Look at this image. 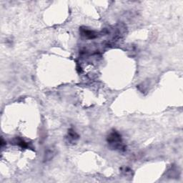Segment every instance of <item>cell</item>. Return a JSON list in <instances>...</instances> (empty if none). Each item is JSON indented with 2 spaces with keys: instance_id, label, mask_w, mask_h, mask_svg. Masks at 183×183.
<instances>
[{
  "instance_id": "obj_1",
  "label": "cell",
  "mask_w": 183,
  "mask_h": 183,
  "mask_svg": "<svg viewBox=\"0 0 183 183\" xmlns=\"http://www.w3.org/2000/svg\"><path fill=\"white\" fill-rule=\"evenodd\" d=\"M107 141L111 147H112L115 150L125 151L126 149V146L122 143L121 135L115 130L110 133L107 138Z\"/></svg>"
},
{
  "instance_id": "obj_2",
  "label": "cell",
  "mask_w": 183,
  "mask_h": 183,
  "mask_svg": "<svg viewBox=\"0 0 183 183\" xmlns=\"http://www.w3.org/2000/svg\"><path fill=\"white\" fill-rule=\"evenodd\" d=\"M80 31L82 35L87 39H90V40L92 39H92L96 38L97 37V34L94 31H92V30H87V29H81Z\"/></svg>"
},
{
  "instance_id": "obj_3",
  "label": "cell",
  "mask_w": 183,
  "mask_h": 183,
  "mask_svg": "<svg viewBox=\"0 0 183 183\" xmlns=\"http://www.w3.org/2000/svg\"><path fill=\"white\" fill-rule=\"evenodd\" d=\"M55 156V150L53 148H48L45 151V157H44V160L45 161H50Z\"/></svg>"
},
{
  "instance_id": "obj_4",
  "label": "cell",
  "mask_w": 183,
  "mask_h": 183,
  "mask_svg": "<svg viewBox=\"0 0 183 183\" xmlns=\"http://www.w3.org/2000/svg\"><path fill=\"white\" fill-rule=\"evenodd\" d=\"M79 138V135L76 133V132L74 130H72V129H70V130L68 131V140L69 142H75L76 140H78Z\"/></svg>"
},
{
  "instance_id": "obj_5",
  "label": "cell",
  "mask_w": 183,
  "mask_h": 183,
  "mask_svg": "<svg viewBox=\"0 0 183 183\" xmlns=\"http://www.w3.org/2000/svg\"><path fill=\"white\" fill-rule=\"evenodd\" d=\"M17 143L19 146L22 147V148H27V147H28V144L25 141H24L23 140H22V139H18Z\"/></svg>"
}]
</instances>
